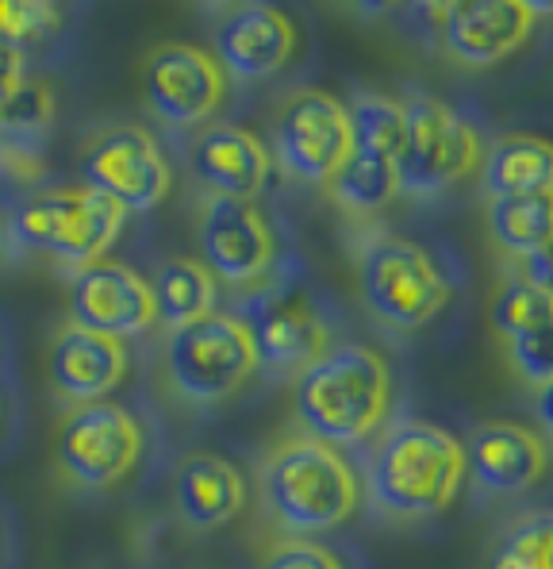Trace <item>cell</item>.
<instances>
[{"label":"cell","instance_id":"cell-1","mask_svg":"<svg viewBox=\"0 0 553 569\" xmlns=\"http://www.w3.org/2000/svg\"><path fill=\"white\" fill-rule=\"evenodd\" d=\"M465 477V447L446 427L426 420L392 423L369 458L373 505L396 520H431L446 512Z\"/></svg>","mask_w":553,"mask_h":569},{"label":"cell","instance_id":"cell-2","mask_svg":"<svg viewBox=\"0 0 553 569\" xmlns=\"http://www.w3.org/2000/svg\"><path fill=\"white\" fill-rule=\"evenodd\" d=\"M296 420L326 447L362 442L384 423L392 405V370L373 347H326L296 378Z\"/></svg>","mask_w":553,"mask_h":569},{"label":"cell","instance_id":"cell-3","mask_svg":"<svg viewBox=\"0 0 553 569\" xmlns=\"http://www.w3.org/2000/svg\"><path fill=\"white\" fill-rule=\"evenodd\" d=\"M262 492L276 523L296 535H315L354 516L362 485L339 447H326L312 435H292L265 455Z\"/></svg>","mask_w":553,"mask_h":569},{"label":"cell","instance_id":"cell-4","mask_svg":"<svg viewBox=\"0 0 553 569\" xmlns=\"http://www.w3.org/2000/svg\"><path fill=\"white\" fill-rule=\"evenodd\" d=\"M358 292L369 316L392 331L426 328L454 297L439 262L400 236H376L358 250Z\"/></svg>","mask_w":553,"mask_h":569},{"label":"cell","instance_id":"cell-5","mask_svg":"<svg viewBox=\"0 0 553 569\" xmlns=\"http://www.w3.org/2000/svg\"><path fill=\"white\" fill-rule=\"evenodd\" d=\"M123 220L128 212L89 186L43 189L31 192L16 208L12 239L23 250H39V254L86 270V266L100 262L104 250L120 239Z\"/></svg>","mask_w":553,"mask_h":569},{"label":"cell","instance_id":"cell-6","mask_svg":"<svg viewBox=\"0 0 553 569\" xmlns=\"http://www.w3.org/2000/svg\"><path fill=\"white\" fill-rule=\"evenodd\" d=\"M484 150L476 128L461 112L434 97H412L404 104V142L396 150L400 192L439 197L481 166Z\"/></svg>","mask_w":553,"mask_h":569},{"label":"cell","instance_id":"cell-7","mask_svg":"<svg viewBox=\"0 0 553 569\" xmlns=\"http://www.w3.org/2000/svg\"><path fill=\"white\" fill-rule=\"evenodd\" d=\"M258 370L254 342L239 316L212 312L204 320L170 331L165 342V373L178 397L192 405H220L234 397Z\"/></svg>","mask_w":553,"mask_h":569},{"label":"cell","instance_id":"cell-8","mask_svg":"<svg viewBox=\"0 0 553 569\" xmlns=\"http://www.w3.org/2000/svg\"><path fill=\"white\" fill-rule=\"evenodd\" d=\"M354 150L350 112L326 89H296L273 120V154L289 178L326 186Z\"/></svg>","mask_w":553,"mask_h":569},{"label":"cell","instance_id":"cell-9","mask_svg":"<svg viewBox=\"0 0 553 569\" xmlns=\"http://www.w3.org/2000/svg\"><path fill=\"white\" fill-rule=\"evenodd\" d=\"M81 178L100 197L115 200L123 212H150L173 186V170L162 147L135 123H115L92 136L81 150Z\"/></svg>","mask_w":553,"mask_h":569},{"label":"cell","instance_id":"cell-10","mask_svg":"<svg viewBox=\"0 0 553 569\" xmlns=\"http://www.w3.org/2000/svg\"><path fill=\"white\" fill-rule=\"evenodd\" d=\"M142 427L123 405H78L58 427V466L81 489H108L135 470Z\"/></svg>","mask_w":553,"mask_h":569},{"label":"cell","instance_id":"cell-11","mask_svg":"<svg viewBox=\"0 0 553 569\" xmlns=\"http://www.w3.org/2000/svg\"><path fill=\"white\" fill-rule=\"evenodd\" d=\"M228 78L215 54L192 43H162L142 62V97L165 128H197L223 104Z\"/></svg>","mask_w":553,"mask_h":569},{"label":"cell","instance_id":"cell-12","mask_svg":"<svg viewBox=\"0 0 553 569\" xmlns=\"http://www.w3.org/2000/svg\"><path fill=\"white\" fill-rule=\"evenodd\" d=\"M242 328H247L262 370L273 373H304L326 350V328L320 312L304 292L289 284H265L262 292L242 305Z\"/></svg>","mask_w":553,"mask_h":569},{"label":"cell","instance_id":"cell-13","mask_svg":"<svg viewBox=\"0 0 553 569\" xmlns=\"http://www.w3.org/2000/svg\"><path fill=\"white\" fill-rule=\"evenodd\" d=\"M200 254L212 278L231 284H254L270 273L276 258V239L254 200L208 197L197 228Z\"/></svg>","mask_w":553,"mask_h":569},{"label":"cell","instance_id":"cell-14","mask_svg":"<svg viewBox=\"0 0 553 569\" xmlns=\"http://www.w3.org/2000/svg\"><path fill=\"white\" fill-rule=\"evenodd\" d=\"M70 320L73 328L108 335V339H135L158 320L150 281L128 270L123 262L100 258V262L73 273Z\"/></svg>","mask_w":553,"mask_h":569},{"label":"cell","instance_id":"cell-15","mask_svg":"<svg viewBox=\"0 0 553 569\" xmlns=\"http://www.w3.org/2000/svg\"><path fill=\"white\" fill-rule=\"evenodd\" d=\"M539 20V4L523 0H469V4H446L439 12L442 47L454 62L469 70H489L504 62L531 39Z\"/></svg>","mask_w":553,"mask_h":569},{"label":"cell","instance_id":"cell-16","mask_svg":"<svg viewBox=\"0 0 553 569\" xmlns=\"http://www.w3.org/2000/svg\"><path fill=\"white\" fill-rule=\"evenodd\" d=\"M550 470V447L531 427L511 420H484L465 439V473L481 492L523 497Z\"/></svg>","mask_w":553,"mask_h":569},{"label":"cell","instance_id":"cell-17","mask_svg":"<svg viewBox=\"0 0 553 569\" xmlns=\"http://www.w3.org/2000/svg\"><path fill=\"white\" fill-rule=\"evenodd\" d=\"M296 50V28L273 4H234L215 23V62L239 81H265Z\"/></svg>","mask_w":553,"mask_h":569},{"label":"cell","instance_id":"cell-18","mask_svg":"<svg viewBox=\"0 0 553 569\" xmlns=\"http://www.w3.org/2000/svg\"><path fill=\"white\" fill-rule=\"evenodd\" d=\"M270 170L273 154L254 131L239 128V123L204 128L192 142V173L212 197L254 200L270 181Z\"/></svg>","mask_w":553,"mask_h":569},{"label":"cell","instance_id":"cell-19","mask_svg":"<svg viewBox=\"0 0 553 569\" xmlns=\"http://www.w3.org/2000/svg\"><path fill=\"white\" fill-rule=\"evenodd\" d=\"M50 385L73 405H92L104 400L112 389H120L128 378V347L120 339L86 331V328H66L54 335L47 355Z\"/></svg>","mask_w":553,"mask_h":569},{"label":"cell","instance_id":"cell-20","mask_svg":"<svg viewBox=\"0 0 553 569\" xmlns=\"http://www.w3.org/2000/svg\"><path fill=\"white\" fill-rule=\"evenodd\" d=\"M173 505L184 527L192 531H215L228 527L247 505V485L228 458L220 455H189L173 473Z\"/></svg>","mask_w":553,"mask_h":569},{"label":"cell","instance_id":"cell-21","mask_svg":"<svg viewBox=\"0 0 553 569\" xmlns=\"http://www.w3.org/2000/svg\"><path fill=\"white\" fill-rule=\"evenodd\" d=\"M54 120V93L28 70L23 50L0 43V142H31Z\"/></svg>","mask_w":553,"mask_h":569},{"label":"cell","instance_id":"cell-22","mask_svg":"<svg viewBox=\"0 0 553 569\" xmlns=\"http://www.w3.org/2000/svg\"><path fill=\"white\" fill-rule=\"evenodd\" d=\"M489 200L534 197L553 192V139L542 136H504L481 158Z\"/></svg>","mask_w":553,"mask_h":569},{"label":"cell","instance_id":"cell-23","mask_svg":"<svg viewBox=\"0 0 553 569\" xmlns=\"http://www.w3.org/2000/svg\"><path fill=\"white\" fill-rule=\"evenodd\" d=\"M150 292H154V316L170 331H181L215 312V278L197 258L162 262L150 281Z\"/></svg>","mask_w":553,"mask_h":569},{"label":"cell","instance_id":"cell-24","mask_svg":"<svg viewBox=\"0 0 553 569\" xmlns=\"http://www.w3.org/2000/svg\"><path fill=\"white\" fill-rule=\"evenodd\" d=\"M396 158L376 154V150H350L339 173L326 181V197L350 216H376L396 200Z\"/></svg>","mask_w":553,"mask_h":569},{"label":"cell","instance_id":"cell-25","mask_svg":"<svg viewBox=\"0 0 553 569\" xmlns=\"http://www.w3.org/2000/svg\"><path fill=\"white\" fill-rule=\"evenodd\" d=\"M489 231L500 250L531 262L553 242V192L489 200Z\"/></svg>","mask_w":553,"mask_h":569},{"label":"cell","instance_id":"cell-26","mask_svg":"<svg viewBox=\"0 0 553 569\" xmlns=\"http://www.w3.org/2000/svg\"><path fill=\"white\" fill-rule=\"evenodd\" d=\"M484 569H553V508H534L507 520Z\"/></svg>","mask_w":553,"mask_h":569},{"label":"cell","instance_id":"cell-27","mask_svg":"<svg viewBox=\"0 0 553 569\" xmlns=\"http://www.w3.org/2000/svg\"><path fill=\"white\" fill-rule=\"evenodd\" d=\"M553 320V292L534 278H511L500 284L496 300H492V328L504 342L519 335L539 331L542 323Z\"/></svg>","mask_w":553,"mask_h":569},{"label":"cell","instance_id":"cell-28","mask_svg":"<svg viewBox=\"0 0 553 569\" xmlns=\"http://www.w3.org/2000/svg\"><path fill=\"white\" fill-rule=\"evenodd\" d=\"M350 112V136L354 150H376V154L396 158L400 142H404V104L381 93H358Z\"/></svg>","mask_w":553,"mask_h":569},{"label":"cell","instance_id":"cell-29","mask_svg":"<svg viewBox=\"0 0 553 569\" xmlns=\"http://www.w3.org/2000/svg\"><path fill=\"white\" fill-rule=\"evenodd\" d=\"M62 28V8L50 0H0V43L23 50Z\"/></svg>","mask_w":553,"mask_h":569},{"label":"cell","instance_id":"cell-30","mask_svg":"<svg viewBox=\"0 0 553 569\" xmlns=\"http://www.w3.org/2000/svg\"><path fill=\"white\" fill-rule=\"evenodd\" d=\"M507 358L515 366V373L526 385L542 389V385L553 381V320L542 323L539 331L519 335V339L507 342Z\"/></svg>","mask_w":553,"mask_h":569},{"label":"cell","instance_id":"cell-31","mask_svg":"<svg viewBox=\"0 0 553 569\" xmlns=\"http://www.w3.org/2000/svg\"><path fill=\"white\" fill-rule=\"evenodd\" d=\"M262 569H346L342 558L334 550L320 547L312 539H289V542H276V547L265 555Z\"/></svg>","mask_w":553,"mask_h":569},{"label":"cell","instance_id":"cell-32","mask_svg":"<svg viewBox=\"0 0 553 569\" xmlns=\"http://www.w3.org/2000/svg\"><path fill=\"white\" fill-rule=\"evenodd\" d=\"M526 278H534L539 284H546V289L553 292V242L542 254H534L531 262H526Z\"/></svg>","mask_w":553,"mask_h":569},{"label":"cell","instance_id":"cell-33","mask_svg":"<svg viewBox=\"0 0 553 569\" xmlns=\"http://www.w3.org/2000/svg\"><path fill=\"white\" fill-rule=\"evenodd\" d=\"M534 412H539L542 431L553 435V381L542 385V389H534Z\"/></svg>","mask_w":553,"mask_h":569}]
</instances>
